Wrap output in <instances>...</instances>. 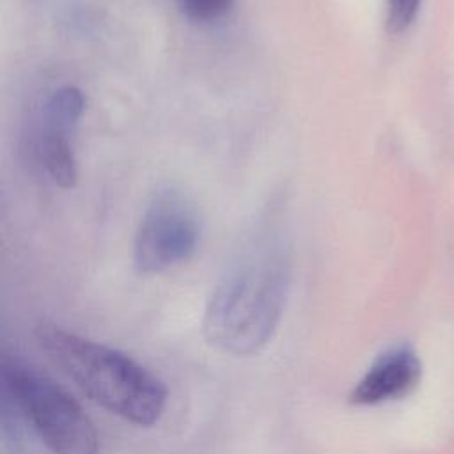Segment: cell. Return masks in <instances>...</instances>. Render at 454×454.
<instances>
[{
	"label": "cell",
	"mask_w": 454,
	"mask_h": 454,
	"mask_svg": "<svg viewBox=\"0 0 454 454\" xmlns=\"http://www.w3.org/2000/svg\"><path fill=\"white\" fill-rule=\"evenodd\" d=\"M35 339L48 360L110 413L142 427L163 415V381L129 355L50 321L35 326Z\"/></svg>",
	"instance_id": "7a4b0ae2"
},
{
	"label": "cell",
	"mask_w": 454,
	"mask_h": 454,
	"mask_svg": "<svg viewBox=\"0 0 454 454\" xmlns=\"http://www.w3.org/2000/svg\"><path fill=\"white\" fill-rule=\"evenodd\" d=\"M420 4L422 0H387L385 21H387L388 32L392 34L406 32L413 25L420 11Z\"/></svg>",
	"instance_id": "9c48e42d"
},
{
	"label": "cell",
	"mask_w": 454,
	"mask_h": 454,
	"mask_svg": "<svg viewBox=\"0 0 454 454\" xmlns=\"http://www.w3.org/2000/svg\"><path fill=\"white\" fill-rule=\"evenodd\" d=\"M183 12L197 23H211L231 12L234 0H177Z\"/></svg>",
	"instance_id": "ba28073f"
},
{
	"label": "cell",
	"mask_w": 454,
	"mask_h": 454,
	"mask_svg": "<svg viewBox=\"0 0 454 454\" xmlns=\"http://www.w3.org/2000/svg\"><path fill=\"white\" fill-rule=\"evenodd\" d=\"M39 153L41 161L53 183L60 188H73L78 177V168L76 156L69 142V133L44 128L39 140Z\"/></svg>",
	"instance_id": "8992f818"
},
{
	"label": "cell",
	"mask_w": 454,
	"mask_h": 454,
	"mask_svg": "<svg viewBox=\"0 0 454 454\" xmlns=\"http://www.w3.org/2000/svg\"><path fill=\"white\" fill-rule=\"evenodd\" d=\"M85 110L83 92L74 85L59 87L46 101L43 121L44 128L69 133L78 124Z\"/></svg>",
	"instance_id": "52a82bcc"
},
{
	"label": "cell",
	"mask_w": 454,
	"mask_h": 454,
	"mask_svg": "<svg viewBox=\"0 0 454 454\" xmlns=\"http://www.w3.org/2000/svg\"><path fill=\"white\" fill-rule=\"evenodd\" d=\"M293 280V255L275 227L257 229L231 259L207 298L202 335L232 356L261 353L275 337Z\"/></svg>",
	"instance_id": "6da1fadb"
},
{
	"label": "cell",
	"mask_w": 454,
	"mask_h": 454,
	"mask_svg": "<svg viewBox=\"0 0 454 454\" xmlns=\"http://www.w3.org/2000/svg\"><path fill=\"white\" fill-rule=\"evenodd\" d=\"M200 239V222L192 200L176 188L153 195L133 239V264L144 275L161 273L190 259Z\"/></svg>",
	"instance_id": "277c9868"
},
{
	"label": "cell",
	"mask_w": 454,
	"mask_h": 454,
	"mask_svg": "<svg viewBox=\"0 0 454 454\" xmlns=\"http://www.w3.org/2000/svg\"><path fill=\"white\" fill-rule=\"evenodd\" d=\"M0 385L21 406L34 434L53 454H98V431L82 406L48 374L16 353H4Z\"/></svg>",
	"instance_id": "3957f363"
},
{
	"label": "cell",
	"mask_w": 454,
	"mask_h": 454,
	"mask_svg": "<svg viewBox=\"0 0 454 454\" xmlns=\"http://www.w3.org/2000/svg\"><path fill=\"white\" fill-rule=\"evenodd\" d=\"M422 376V362L413 346L394 344L381 351L362 378L353 385L348 399L355 406H376L411 394Z\"/></svg>",
	"instance_id": "5b68a950"
}]
</instances>
